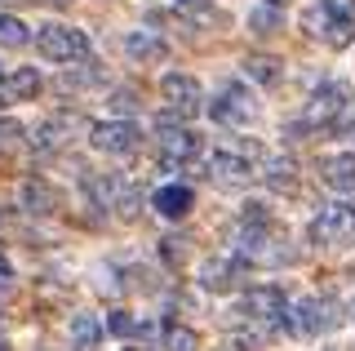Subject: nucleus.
<instances>
[{"label": "nucleus", "mask_w": 355, "mask_h": 351, "mask_svg": "<svg viewBox=\"0 0 355 351\" xmlns=\"http://www.w3.org/2000/svg\"><path fill=\"white\" fill-rule=\"evenodd\" d=\"M338 325H342V307L333 298H315V293L288 302V311H284L288 334H329V329H338Z\"/></svg>", "instance_id": "f257e3e1"}, {"label": "nucleus", "mask_w": 355, "mask_h": 351, "mask_svg": "<svg viewBox=\"0 0 355 351\" xmlns=\"http://www.w3.org/2000/svg\"><path fill=\"white\" fill-rule=\"evenodd\" d=\"M155 142H160V164L164 169H182L187 160L200 156V134L187 129L182 120H173V112L155 120Z\"/></svg>", "instance_id": "f03ea898"}, {"label": "nucleus", "mask_w": 355, "mask_h": 351, "mask_svg": "<svg viewBox=\"0 0 355 351\" xmlns=\"http://www.w3.org/2000/svg\"><path fill=\"white\" fill-rule=\"evenodd\" d=\"M36 49L49 62H80V58H89V36L67 23H44L36 31Z\"/></svg>", "instance_id": "7ed1b4c3"}, {"label": "nucleus", "mask_w": 355, "mask_h": 351, "mask_svg": "<svg viewBox=\"0 0 355 351\" xmlns=\"http://www.w3.org/2000/svg\"><path fill=\"white\" fill-rule=\"evenodd\" d=\"M284 311H288L284 289H275V284H258V289H249V293L236 302V311H231V316L253 320V325H280V329H284Z\"/></svg>", "instance_id": "20e7f679"}, {"label": "nucleus", "mask_w": 355, "mask_h": 351, "mask_svg": "<svg viewBox=\"0 0 355 351\" xmlns=\"http://www.w3.org/2000/svg\"><path fill=\"white\" fill-rule=\"evenodd\" d=\"M214 120L218 125H249L253 112H258V103H253V94H249V85L244 80H227V85H218L214 89Z\"/></svg>", "instance_id": "39448f33"}, {"label": "nucleus", "mask_w": 355, "mask_h": 351, "mask_svg": "<svg viewBox=\"0 0 355 351\" xmlns=\"http://www.w3.org/2000/svg\"><path fill=\"white\" fill-rule=\"evenodd\" d=\"M160 94H164V103H169V112L178 120H191V116L205 112V89H200V80L187 76V71H169L160 80Z\"/></svg>", "instance_id": "423d86ee"}, {"label": "nucleus", "mask_w": 355, "mask_h": 351, "mask_svg": "<svg viewBox=\"0 0 355 351\" xmlns=\"http://www.w3.org/2000/svg\"><path fill=\"white\" fill-rule=\"evenodd\" d=\"M311 236H315V245H347L355 236V209L342 200L320 205V214L311 218Z\"/></svg>", "instance_id": "0eeeda50"}, {"label": "nucleus", "mask_w": 355, "mask_h": 351, "mask_svg": "<svg viewBox=\"0 0 355 351\" xmlns=\"http://www.w3.org/2000/svg\"><path fill=\"white\" fill-rule=\"evenodd\" d=\"M89 142H94V151H107V156H129L142 147V129L133 120H103L89 129Z\"/></svg>", "instance_id": "6e6552de"}, {"label": "nucleus", "mask_w": 355, "mask_h": 351, "mask_svg": "<svg viewBox=\"0 0 355 351\" xmlns=\"http://www.w3.org/2000/svg\"><path fill=\"white\" fill-rule=\"evenodd\" d=\"M347 103H351V85L347 80H324L315 94H311V103H306V125L315 129V125H333V120H342Z\"/></svg>", "instance_id": "1a4fd4ad"}, {"label": "nucleus", "mask_w": 355, "mask_h": 351, "mask_svg": "<svg viewBox=\"0 0 355 351\" xmlns=\"http://www.w3.org/2000/svg\"><path fill=\"white\" fill-rule=\"evenodd\" d=\"M244 271H249V262H244L240 254H218V258H209L205 267H200V289H209V293H231V289L244 280Z\"/></svg>", "instance_id": "9d476101"}, {"label": "nucleus", "mask_w": 355, "mask_h": 351, "mask_svg": "<svg viewBox=\"0 0 355 351\" xmlns=\"http://www.w3.org/2000/svg\"><path fill=\"white\" fill-rule=\"evenodd\" d=\"M151 209L160 218H169V223H182V218L196 209V191L187 187V182H164V187L151 191Z\"/></svg>", "instance_id": "9b49d317"}, {"label": "nucleus", "mask_w": 355, "mask_h": 351, "mask_svg": "<svg viewBox=\"0 0 355 351\" xmlns=\"http://www.w3.org/2000/svg\"><path fill=\"white\" fill-rule=\"evenodd\" d=\"M71 134H76V116H67V112L49 116L31 129V147H36V156H53V151H62L71 142Z\"/></svg>", "instance_id": "f8f14e48"}, {"label": "nucleus", "mask_w": 355, "mask_h": 351, "mask_svg": "<svg viewBox=\"0 0 355 351\" xmlns=\"http://www.w3.org/2000/svg\"><path fill=\"white\" fill-rule=\"evenodd\" d=\"M320 182H324L329 191H338V196H355V151L320 160Z\"/></svg>", "instance_id": "ddd939ff"}, {"label": "nucleus", "mask_w": 355, "mask_h": 351, "mask_svg": "<svg viewBox=\"0 0 355 351\" xmlns=\"http://www.w3.org/2000/svg\"><path fill=\"white\" fill-rule=\"evenodd\" d=\"M205 173L214 182H227V187H231V182H244L253 169H249V160H244L240 151H214V156L205 160Z\"/></svg>", "instance_id": "4468645a"}, {"label": "nucleus", "mask_w": 355, "mask_h": 351, "mask_svg": "<svg viewBox=\"0 0 355 351\" xmlns=\"http://www.w3.org/2000/svg\"><path fill=\"white\" fill-rule=\"evenodd\" d=\"M125 53H129V62H164L169 58V45H164L155 31H129Z\"/></svg>", "instance_id": "2eb2a0df"}, {"label": "nucleus", "mask_w": 355, "mask_h": 351, "mask_svg": "<svg viewBox=\"0 0 355 351\" xmlns=\"http://www.w3.org/2000/svg\"><path fill=\"white\" fill-rule=\"evenodd\" d=\"M249 31L253 36H275L284 31V0H258L249 9Z\"/></svg>", "instance_id": "dca6fc26"}, {"label": "nucleus", "mask_w": 355, "mask_h": 351, "mask_svg": "<svg viewBox=\"0 0 355 351\" xmlns=\"http://www.w3.org/2000/svg\"><path fill=\"white\" fill-rule=\"evenodd\" d=\"M262 182L271 191H293L297 187V164L288 156H262Z\"/></svg>", "instance_id": "f3484780"}, {"label": "nucleus", "mask_w": 355, "mask_h": 351, "mask_svg": "<svg viewBox=\"0 0 355 351\" xmlns=\"http://www.w3.org/2000/svg\"><path fill=\"white\" fill-rule=\"evenodd\" d=\"M103 320H98V316H89V311H76L71 316V343L80 347V351H94L98 343H103Z\"/></svg>", "instance_id": "a211bd4d"}, {"label": "nucleus", "mask_w": 355, "mask_h": 351, "mask_svg": "<svg viewBox=\"0 0 355 351\" xmlns=\"http://www.w3.org/2000/svg\"><path fill=\"white\" fill-rule=\"evenodd\" d=\"M240 67H244V76H249L253 85H275V80H280V67H284V62L271 58V53H249Z\"/></svg>", "instance_id": "6ab92c4d"}, {"label": "nucleus", "mask_w": 355, "mask_h": 351, "mask_svg": "<svg viewBox=\"0 0 355 351\" xmlns=\"http://www.w3.org/2000/svg\"><path fill=\"white\" fill-rule=\"evenodd\" d=\"M18 200H22V209H27V214H49L53 205H58V196H53L49 182H22Z\"/></svg>", "instance_id": "aec40b11"}, {"label": "nucleus", "mask_w": 355, "mask_h": 351, "mask_svg": "<svg viewBox=\"0 0 355 351\" xmlns=\"http://www.w3.org/2000/svg\"><path fill=\"white\" fill-rule=\"evenodd\" d=\"M103 329H107L111 338H147V334H151V325L138 320V316H129V311H111Z\"/></svg>", "instance_id": "412c9836"}, {"label": "nucleus", "mask_w": 355, "mask_h": 351, "mask_svg": "<svg viewBox=\"0 0 355 351\" xmlns=\"http://www.w3.org/2000/svg\"><path fill=\"white\" fill-rule=\"evenodd\" d=\"M320 18H324V27L355 23V0H320Z\"/></svg>", "instance_id": "4be33fe9"}, {"label": "nucleus", "mask_w": 355, "mask_h": 351, "mask_svg": "<svg viewBox=\"0 0 355 351\" xmlns=\"http://www.w3.org/2000/svg\"><path fill=\"white\" fill-rule=\"evenodd\" d=\"M9 94H14V98H36V94H40V71H36V67L9 71Z\"/></svg>", "instance_id": "5701e85b"}, {"label": "nucleus", "mask_w": 355, "mask_h": 351, "mask_svg": "<svg viewBox=\"0 0 355 351\" xmlns=\"http://www.w3.org/2000/svg\"><path fill=\"white\" fill-rule=\"evenodd\" d=\"M164 347H169V351H200V334L169 320V325H164Z\"/></svg>", "instance_id": "b1692460"}, {"label": "nucleus", "mask_w": 355, "mask_h": 351, "mask_svg": "<svg viewBox=\"0 0 355 351\" xmlns=\"http://www.w3.org/2000/svg\"><path fill=\"white\" fill-rule=\"evenodd\" d=\"M27 40H31V27L0 9V45H27Z\"/></svg>", "instance_id": "393cba45"}, {"label": "nucleus", "mask_w": 355, "mask_h": 351, "mask_svg": "<svg viewBox=\"0 0 355 351\" xmlns=\"http://www.w3.org/2000/svg\"><path fill=\"white\" fill-rule=\"evenodd\" d=\"M103 80V71L98 67H71V71H62L58 76V89L67 94V89H85V85H98Z\"/></svg>", "instance_id": "a878e982"}, {"label": "nucleus", "mask_w": 355, "mask_h": 351, "mask_svg": "<svg viewBox=\"0 0 355 351\" xmlns=\"http://www.w3.org/2000/svg\"><path fill=\"white\" fill-rule=\"evenodd\" d=\"M240 223H244V227H275V223H271V209H266V200H244Z\"/></svg>", "instance_id": "bb28decb"}, {"label": "nucleus", "mask_w": 355, "mask_h": 351, "mask_svg": "<svg viewBox=\"0 0 355 351\" xmlns=\"http://www.w3.org/2000/svg\"><path fill=\"white\" fill-rule=\"evenodd\" d=\"M160 254H164V262H169V267H178V262L187 258V240H182V236H169V240H160Z\"/></svg>", "instance_id": "cd10ccee"}, {"label": "nucleus", "mask_w": 355, "mask_h": 351, "mask_svg": "<svg viewBox=\"0 0 355 351\" xmlns=\"http://www.w3.org/2000/svg\"><path fill=\"white\" fill-rule=\"evenodd\" d=\"M351 36H355V23H347V27H324V40H329L333 49H347Z\"/></svg>", "instance_id": "c85d7f7f"}, {"label": "nucleus", "mask_w": 355, "mask_h": 351, "mask_svg": "<svg viewBox=\"0 0 355 351\" xmlns=\"http://www.w3.org/2000/svg\"><path fill=\"white\" fill-rule=\"evenodd\" d=\"M227 347H231V351H262V338H258V334H231Z\"/></svg>", "instance_id": "c756f323"}, {"label": "nucleus", "mask_w": 355, "mask_h": 351, "mask_svg": "<svg viewBox=\"0 0 355 351\" xmlns=\"http://www.w3.org/2000/svg\"><path fill=\"white\" fill-rule=\"evenodd\" d=\"M22 134V125H14V120H0V147H14Z\"/></svg>", "instance_id": "7c9ffc66"}, {"label": "nucleus", "mask_w": 355, "mask_h": 351, "mask_svg": "<svg viewBox=\"0 0 355 351\" xmlns=\"http://www.w3.org/2000/svg\"><path fill=\"white\" fill-rule=\"evenodd\" d=\"M173 5H178V9H191V14H205L209 0H173Z\"/></svg>", "instance_id": "2f4dec72"}, {"label": "nucleus", "mask_w": 355, "mask_h": 351, "mask_svg": "<svg viewBox=\"0 0 355 351\" xmlns=\"http://www.w3.org/2000/svg\"><path fill=\"white\" fill-rule=\"evenodd\" d=\"M0 276H5V280L14 276V267H9V254H5V245H0Z\"/></svg>", "instance_id": "473e14b6"}, {"label": "nucleus", "mask_w": 355, "mask_h": 351, "mask_svg": "<svg viewBox=\"0 0 355 351\" xmlns=\"http://www.w3.org/2000/svg\"><path fill=\"white\" fill-rule=\"evenodd\" d=\"M0 85H9V67H5V62H0Z\"/></svg>", "instance_id": "72a5a7b5"}, {"label": "nucleus", "mask_w": 355, "mask_h": 351, "mask_svg": "<svg viewBox=\"0 0 355 351\" xmlns=\"http://www.w3.org/2000/svg\"><path fill=\"white\" fill-rule=\"evenodd\" d=\"M0 5H36V0H0Z\"/></svg>", "instance_id": "f704fd0d"}, {"label": "nucleus", "mask_w": 355, "mask_h": 351, "mask_svg": "<svg viewBox=\"0 0 355 351\" xmlns=\"http://www.w3.org/2000/svg\"><path fill=\"white\" fill-rule=\"evenodd\" d=\"M5 293H9V280H5V276H0V298H5Z\"/></svg>", "instance_id": "c9c22d12"}, {"label": "nucleus", "mask_w": 355, "mask_h": 351, "mask_svg": "<svg viewBox=\"0 0 355 351\" xmlns=\"http://www.w3.org/2000/svg\"><path fill=\"white\" fill-rule=\"evenodd\" d=\"M347 138H351V142H355V125H347Z\"/></svg>", "instance_id": "e433bc0d"}, {"label": "nucleus", "mask_w": 355, "mask_h": 351, "mask_svg": "<svg viewBox=\"0 0 355 351\" xmlns=\"http://www.w3.org/2000/svg\"><path fill=\"white\" fill-rule=\"evenodd\" d=\"M0 351H14V347H9V343H5V338H0Z\"/></svg>", "instance_id": "4c0bfd02"}, {"label": "nucleus", "mask_w": 355, "mask_h": 351, "mask_svg": "<svg viewBox=\"0 0 355 351\" xmlns=\"http://www.w3.org/2000/svg\"><path fill=\"white\" fill-rule=\"evenodd\" d=\"M129 351H142V347H129Z\"/></svg>", "instance_id": "58836bf2"}, {"label": "nucleus", "mask_w": 355, "mask_h": 351, "mask_svg": "<svg viewBox=\"0 0 355 351\" xmlns=\"http://www.w3.org/2000/svg\"><path fill=\"white\" fill-rule=\"evenodd\" d=\"M0 329H5V320H0Z\"/></svg>", "instance_id": "ea45409f"}]
</instances>
